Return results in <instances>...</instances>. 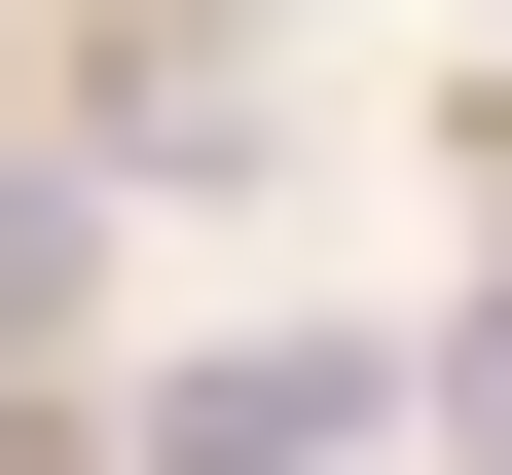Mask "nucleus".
Segmentation results:
<instances>
[{
	"label": "nucleus",
	"mask_w": 512,
	"mask_h": 475,
	"mask_svg": "<svg viewBox=\"0 0 512 475\" xmlns=\"http://www.w3.org/2000/svg\"><path fill=\"white\" fill-rule=\"evenodd\" d=\"M366 439V366L330 329H220V366H147V475H330Z\"/></svg>",
	"instance_id": "obj_1"
},
{
	"label": "nucleus",
	"mask_w": 512,
	"mask_h": 475,
	"mask_svg": "<svg viewBox=\"0 0 512 475\" xmlns=\"http://www.w3.org/2000/svg\"><path fill=\"white\" fill-rule=\"evenodd\" d=\"M37 293H74V220H37V183H0V329H37Z\"/></svg>",
	"instance_id": "obj_2"
}]
</instances>
